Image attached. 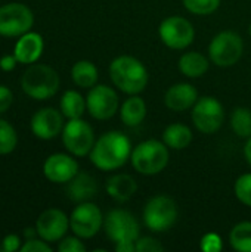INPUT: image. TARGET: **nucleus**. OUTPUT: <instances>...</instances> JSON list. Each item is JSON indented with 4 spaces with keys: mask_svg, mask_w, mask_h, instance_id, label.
<instances>
[{
    "mask_svg": "<svg viewBox=\"0 0 251 252\" xmlns=\"http://www.w3.org/2000/svg\"><path fill=\"white\" fill-rule=\"evenodd\" d=\"M192 139L194 136L191 128L182 123H173L167 126L163 131V142L169 146V149H175V151L186 149L191 145Z\"/></svg>",
    "mask_w": 251,
    "mask_h": 252,
    "instance_id": "obj_23",
    "label": "nucleus"
},
{
    "mask_svg": "<svg viewBox=\"0 0 251 252\" xmlns=\"http://www.w3.org/2000/svg\"><path fill=\"white\" fill-rule=\"evenodd\" d=\"M229 244L238 252H251V221H240L229 233Z\"/></svg>",
    "mask_w": 251,
    "mask_h": 252,
    "instance_id": "obj_26",
    "label": "nucleus"
},
{
    "mask_svg": "<svg viewBox=\"0 0 251 252\" xmlns=\"http://www.w3.org/2000/svg\"><path fill=\"white\" fill-rule=\"evenodd\" d=\"M86 106L92 118L105 121L117 114L120 108V99L112 87L96 84L89 90L86 96Z\"/></svg>",
    "mask_w": 251,
    "mask_h": 252,
    "instance_id": "obj_13",
    "label": "nucleus"
},
{
    "mask_svg": "<svg viewBox=\"0 0 251 252\" xmlns=\"http://www.w3.org/2000/svg\"><path fill=\"white\" fill-rule=\"evenodd\" d=\"M104 227V214L93 202H80L70 216V229L80 239L93 238Z\"/></svg>",
    "mask_w": 251,
    "mask_h": 252,
    "instance_id": "obj_12",
    "label": "nucleus"
},
{
    "mask_svg": "<svg viewBox=\"0 0 251 252\" xmlns=\"http://www.w3.org/2000/svg\"><path fill=\"white\" fill-rule=\"evenodd\" d=\"M130 161L133 168L143 176L160 174L170 161L169 146L155 139L143 140L132 149Z\"/></svg>",
    "mask_w": 251,
    "mask_h": 252,
    "instance_id": "obj_4",
    "label": "nucleus"
},
{
    "mask_svg": "<svg viewBox=\"0 0 251 252\" xmlns=\"http://www.w3.org/2000/svg\"><path fill=\"white\" fill-rule=\"evenodd\" d=\"M58 72L44 63H30L21 77V87L27 96L36 100H46L56 94L59 90Z\"/></svg>",
    "mask_w": 251,
    "mask_h": 252,
    "instance_id": "obj_3",
    "label": "nucleus"
},
{
    "mask_svg": "<svg viewBox=\"0 0 251 252\" xmlns=\"http://www.w3.org/2000/svg\"><path fill=\"white\" fill-rule=\"evenodd\" d=\"M18 145V136L10 123L0 120V155H7L15 151Z\"/></svg>",
    "mask_w": 251,
    "mask_h": 252,
    "instance_id": "obj_28",
    "label": "nucleus"
},
{
    "mask_svg": "<svg viewBox=\"0 0 251 252\" xmlns=\"http://www.w3.org/2000/svg\"><path fill=\"white\" fill-rule=\"evenodd\" d=\"M104 230L114 244L136 242L141 236V226L136 217L121 208L111 210L104 216Z\"/></svg>",
    "mask_w": 251,
    "mask_h": 252,
    "instance_id": "obj_7",
    "label": "nucleus"
},
{
    "mask_svg": "<svg viewBox=\"0 0 251 252\" xmlns=\"http://www.w3.org/2000/svg\"><path fill=\"white\" fill-rule=\"evenodd\" d=\"M200 248L204 252H220L223 248V242H222V238L217 235V233H206L203 238H201V244H200Z\"/></svg>",
    "mask_w": 251,
    "mask_h": 252,
    "instance_id": "obj_32",
    "label": "nucleus"
},
{
    "mask_svg": "<svg viewBox=\"0 0 251 252\" xmlns=\"http://www.w3.org/2000/svg\"><path fill=\"white\" fill-rule=\"evenodd\" d=\"M244 53V41L234 31H222L216 34L209 44L210 61L220 68L234 66Z\"/></svg>",
    "mask_w": 251,
    "mask_h": 252,
    "instance_id": "obj_6",
    "label": "nucleus"
},
{
    "mask_svg": "<svg viewBox=\"0 0 251 252\" xmlns=\"http://www.w3.org/2000/svg\"><path fill=\"white\" fill-rule=\"evenodd\" d=\"M31 131L41 140L55 139L64 130V114L55 108H41L31 118Z\"/></svg>",
    "mask_w": 251,
    "mask_h": 252,
    "instance_id": "obj_15",
    "label": "nucleus"
},
{
    "mask_svg": "<svg viewBox=\"0 0 251 252\" xmlns=\"http://www.w3.org/2000/svg\"><path fill=\"white\" fill-rule=\"evenodd\" d=\"M179 71L188 78L203 77L210 66V61L200 52H186L179 58Z\"/></svg>",
    "mask_w": 251,
    "mask_h": 252,
    "instance_id": "obj_22",
    "label": "nucleus"
},
{
    "mask_svg": "<svg viewBox=\"0 0 251 252\" xmlns=\"http://www.w3.org/2000/svg\"><path fill=\"white\" fill-rule=\"evenodd\" d=\"M16 63H18V59H16L15 55H4V56L0 58V68L3 71H6V72L15 69Z\"/></svg>",
    "mask_w": 251,
    "mask_h": 252,
    "instance_id": "obj_37",
    "label": "nucleus"
},
{
    "mask_svg": "<svg viewBox=\"0 0 251 252\" xmlns=\"http://www.w3.org/2000/svg\"><path fill=\"white\" fill-rule=\"evenodd\" d=\"M109 77L112 84L126 94H139L148 84V69L136 58L121 55L111 61Z\"/></svg>",
    "mask_w": 251,
    "mask_h": 252,
    "instance_id": "obj_2",
    "label": "nucleus"
},
{
    "mask_svg": "<svg viewBox=\"0 0 251 252\" xmlns=\"http://www.w3.org/2000/svg\"><path fill=\"white\" fill-rule=\"evenodd\" d=\"M197 100L198 92L189 83H176L164 93V105L173 112H185L192 109Z\"/></svg>",
    "mask_w": 251,
    "mask_h": 252,
    "instance_id": "obj_17",
    "label": "nucleus"
},
{
    "mask_svg": "<svg viewBox=\"0 0 251 252\" xmlns=\"http://www.w3.org/2000/svg\"><path fill=\"white\" fill-rule=\"evenodd\" d=\"M13 102V93L9 87L0 84V114L6 112Z\"/></svg>",
    "mask_w": 251,
    "mask_h": 252,
    "instance_id": "obj_35",
    "label": "nucleus"
},
{
    "mask_svg": "<svg viewBox=\"0 0 251 252\" xmlns=\"http://www.w3.org/2000/svg\"><path fill=\"white\" fill-rule=\"evenodd\" d=\"M146 117V103L139 94H130L120 106V118L127 127L139 126Z\"/></svg>",
    "mask_w": 251,
    "mask_h": 252,
    "instance_id": "obj_21",
    "label": "nucleus"
},
{
    "mask_svg": "<svg viewBox=\"0 0 251 252\" xmlns=\"http://www.w3.org/2000/svg\"><path fill=\"white\" fill-rule=\"evenodd\" d=\"M37 236H38V233H37V229H36V227H27V229L24 230V238H25V241L33 239V238H37Z\"/></svg>",
    "mask_w": 251,
    "mask_h": 252,
    "instance_id": "obj_40",
    "label": "nucleus"
},
{
    "mask_svg": "<svg viewBox=\"0 0 251 252\" xmlns=\"http://www.w3.org/2000/svg\"><path fill=\"white\" fill-rule=\"evenodd\" d=\"M136 252H161L164 251V247L160 241L151 236H139V239L135 242Z\"/></svg>",
    "mask_w": 251,
    "mask_h": 252,
    "instance_id": "obj_31",
    "label": "nucleus"
},
{
    "mask_svg": "<svg viewBox=\"0 0 251 252\" xmlns=\"http://www.w3.org/2000/svg\"><path fill=\"white\" fill-rule=\"evenodd\" d=\"M192 123L195 128L204 134L216 133L225 121V109L220 100L215 96L198 97L192 106Z\"/></svg>",
    "mask_w": 251,
    "mask_h": 252,
    "instance_id": "obj_8",
    "label": "nucleus"
},
{
    "mask_svg": "<svg viewBox=\"0 0 251 252\" xmlns=\"http://www.w3.org/2000/svg\"><path fill=\"white\" fill-rule=\"evenodd\" d=\"M231 127L235 136L241 139L251 137V111L249 108H235L231 114Z\"/></svg>",
    "mask_w": 251,
    "mask_h": 252,
    "instance_id": "obj_27",
    "label": "nucleus"
},
{
    "mask_svg": "<svg viewBox=\"0 0 251 252\" xmlns=\"http://www.w3.org/2000/svg\"><path fill=\"white\" fill-rule=\"evenodd\" d=\"M95 133L92 126L81 120H68L62 130V143L65 149L74 157H86L95 145Z\"/></svg>",
    "mask_w": 251,
    "mask_h": 252,
    "instance_id": "obj_10",
    "label": "nucleus"
},
{
    "mask_svg": "<svg viewBox=\"0 0 251 252\" xmlns=\"http://www.w3.org/2000/svg\"><path fill=\"white\" fill-rule=\"evenodd\" d=\"M21 248V241L19 236L16 235H7L3 238L1 245H0V251L3 252H15Z\"/></svg>",
    "mask_w": 251,
    "mask_h": 252,
    "instance_id": "obj_36",
    "label": "nucleus"
},
{
    "mask_svg": "<svg viewBox=\"0 0 251 252\" xmlns=\"http://www.w3.org/2000/svg\"><path fill=\"white\" fill-rule=\"evenodd\" d=\"M107 193L115 201V202H127L133 198V195L138 190V183L130 174H114L111 176L105 183Z\"/></svg>",
    "mask_w": 251,
    "mask_h": 252,
    "instance_id": "obj_20",
    "label": "nucleus"
},
{
    "mask_svg": "<svg viewBox=\"0 0 251 252\" xmlns=\"http://www.w3.org/2000/svg\"><path fill=\"white\" fill-rule=\"evenodd\" d=\"M178 205L173 198L167 195L152 196L143 208V223L155 233H161L173 227L178 220Z\"/></svg>",
    "mask_w": 251,
    "mask_h": 252,
    "instance_id": "obj_5",
    "label": "nucleus"
},
{
    "mask_svg": "<svg viewBox=\"0 0 251 252\" xmlns=\"http://www.w3.org/2000/svg\"><path fill=\"white\" fill-rule=\"evenodd\" d=\"M222 0H183V6L188 12L194 15H210L216 12L220 6Z\"/></svg>",
    "mask_w": 251,
    "mask_h": 252,
    "instance_id": "obj_29",
    "label": "nucleus"
},
{
    "mask_svg": "<svg viewBox=\"0 0 251 252\" xmlns=\"http://www.w3.org/2000/svg\"><path fill=\"white\" fill-rule=\"evenodd\" d=\"M71 78H72L75 86H78L81 89H92L98 83L99 72H98V68L93 62L83 59V61H78L72 65Z\"/></svg>",
    "mask_w": 251,
    "mask_h": 252,
    "instance_id": "obj_24",
    "label": "nucleus"
},
{
    "mask_svg": "<svg viewBox=\"0 0 251 252\" xmlns=\"http://www.w3.org/2000/svg\"><path fill=\"white\" fill-rule=\"evenodd\" d=\"M44 49L43 37L38 32L28 31L19 37L15 44L13 55L19 63H34L40 59Z\"/></svg>",
    "mask_w": 251,
    "mask_h": 252,
    "instance_id": "obj_18",
    "label": "nucleus"
},
{
    "mask_svg": "<svg viewBox=\"0 0 251 252\" xmlns=\"http://www.w3.org/2000/svg\"><path fill=\"white\" fill-rule=\"evenodd\" d=\"M58 251L59 252H84L86 251V245L80 241L78 236H64L59 241L58 245Z\"/></svg>",
    "mask_w": 251,
    "mask_h": 252,
    "instance_id": "obj_33",
    "label": "nucleus"
},
{
    "mask_svg": "<svg viewBox=\"0 0 251 252\" xmlns=\"http://www.w3.org/2000/svg\"><path fill=\"white\" fill-rule=\"evenodd\" d=\"M59 105H61V112L68 120L81 118L83 114H84V111L87 109L86 99L77 90H67L62 94Z\"/></svg>",
    "mask_w": 251,
    "mask_h": 252,
    "instance_id": "obj_25",
    "label": "nucleus"
},
{
    "mask_svg": "<svg viewBox=\"0 0 251 252\" xmlns=\"http://www.w3.org/2000/svg\"><path fill=\"white\" fill-rule=\"evenodd\" d=\"M158 34L163 44L175 50H182L192 44L195 38V28L189 19L173 15L161 21Z\"/></svg>",
    "mask_w": 251,
    "mask_h": 252,
    "instance_id": "obj_11",
    "label": "nucleus"
},
{
    "mask_svg": "<svg viewBox=\"0 0 251 252\" xmlns=\"http://www.w3.org/2000/svg\"><path fill=\"white\" fill-rule=\"evenodd\" d=\"M89 155L92 164L101 171H115L130 159L132 143L124 133L111 130L96 139Z\"/></svg>",
    "mask_w": 251,
    "mask_h": 252,
    "instance_id": "obj_1",
    "label": "nucleus"
},
{
    "mask_svg": "<svg viewBox=\"0 0 251 252\" xmlns=\"http://www.w3.org/2000/svg\"><path fill=\"white\" fill-rule=\"evenodd\" d=\"M67 196L74 202H87L98 193V183L89 173H77L67 183Z\"/></svg>",
    "mask_w": 251,
    "mask_h": 252,
    "instance_id": "obj_19",
    "label": "nucleus"
},
{
    "mask_svg": "<svg viewBox=\"0 0 251 252\" xmlns=\"http://www.w3.org/2000/svg\"><path fill=\"white\" fill-rule=\"evenodd\" d=\"M36 229L38 238L44 239L49 244L58 242L67 235L70 229V217L58 208H49L38 216L36 221Z\"/></svg>",
    "mask_w": 251,
    "mask_h": 252,
    "instance_id": "obj_14",
    "label": "nucleus"
},
{
    "mask_svg": "<svg viewBox=\"0 0 251 252\" xmlns=\"http://www.w3.org/2000/svg\"><path fill=\"white\" fill-rule=\"evenodd\" d=\"M21 252H50L52 248L49 245V242H46L44 239L41 238H33V239H28L25 241L24 245H21L19 248Z\"/></svg>",
    "mask_w": 251,
    "mask_h": 252,
    "instance_id": "obj_34",
    "label": "nucleus"
},
{
    "mask_svg": "<svg viewBox=\"0 0 251 252\" xmlns=\"http://www.w3.org/2000/svg\"><path fill=\"white\" fill-rule=\"evenodd\" d=\"M78 173L77 161L67 154H52L43 164V174L52 183H68Z\"/></svg>",
    "mask_w": 251,
    "mask_h": 252,
    "instance_id": "obj_16",
    "label": "nucleus"
},
{
    "mask_svg": "<svg viewBox=\"0 0 251 252\" xmlns=\"http://www.w3.org/2000/svg\"><path fill=\"white\" fill-rule=\"evenodd\" d=\"M117 252H136L135 242H124V244H115Z\"/></svg>",
    "mask_w": 251,
    "mask_h": 252,
    "instance_id": "obj_38",
    "label": "nucleus"
},
{
    "mask_svg": "<svg viewBox=\"0 0 251 252\" xmlns=\"http://www.w3.org/2000/svg\"><path fill=\"white\" fill-rule=\"evenodd\" d=\"M234 193L241 204L251 208V173H246L235 180Z\"/></svg>",
    "mask_w": 251,
    "mask_h": 252,
    "instance_id": "obj_30",
    "label": "nucleus"
},
{
    "mask_svg": "<svg viewBox=\"0 0 251 252\" xmlns=\"http://www.w3.org/2000/svg\"><path fill=\"white\" fill-rule=\"evenodd\" d=\"M34 25V15L24 3H7L0 6V35L21 37Z\"/></svg>",
    "mask_w": 251,
    "mask_h": 252,
    "instance_id": "obj_9",
    "label": "nucleus"
},
{
    "mask_svg": "<svg viewBox=\"0 0 251 252\" xmlns=\"http://www.w3.org/2000/svg\"><path fill=\"white\" fill-rule=\"evenodd\" d=\"M244 158H246V161L251 165V137L247 139V142L244 145Z\"/></svg>",
    "mask_w": 251,
    "mask_h": 252,
    "instance_id": "obj_39",
    "label": "nucleus"
},
{
    "mask_svg": "<svg viewBox=\"0 0 251 252\" xmlns=\"http://www.w3.org/2000/svg\"><path fill=\"white\" fill-rule=\"evenodd\" d=\"M249 31H250V34H251V24H250V30H249Z\"/></svg>",
    "mask_w": 251,
    "mask_h": 252,
    "instance_id": "obj_41",
    "label": "nucleus"
}]
</instances>
